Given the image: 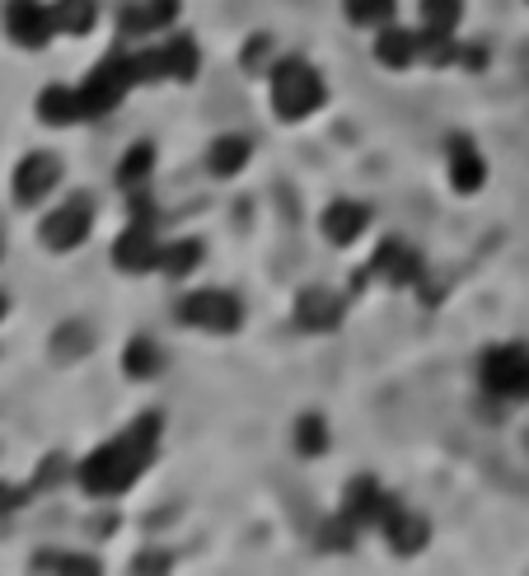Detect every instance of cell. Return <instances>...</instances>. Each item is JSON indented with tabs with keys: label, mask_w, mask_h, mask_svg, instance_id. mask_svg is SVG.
<instances>
[{
	"label": "cell",
	"mask_w": 529,
	"mask_h": 576,
	"mask_svg": "<svg viewBox=\"0 0 529 576\" xmlns=\"http://www.w3.org/2000/svg\"><path fill=\"white\" fill-rule=\"evenodd\" d=\"M155 441H160V417L141 412L123 436H113L108 446H99V450H94L89 460L81 464V488H85L89 496H117V492H127V488L146 473V464L155 460Z\"/></svg>",
	"instance_id": "obj_1"
},
{
	"label": "cell",
	"mask_w": 529,
	"mask_h": 576,
	"mask_svg": "<svg viewBox=\"0 0 529 576\" xmlns=\"http://www.w3.org/2000/svg\"><path fill=\"white\" fill-rule=\"evenodd\" d=\"M324 104V81L305 62H282L272 71V108H277L286 123H300Z\"/></svg>",
	"instance_id": "obj_2"
},
{
	"label": "cell",
	"mask_w": 529,
	"mask_h": 576,
	"mask_svg": "<svg viewBox=\"0 0 529 576\" xmlns=\"http://www.w3.org/2000/svg\"><path fill=\"white\" fill-rule=\"evenodd\" d=\"M136 85V71H131V56H108V62L94 66V75L85 81V108L89 117H99V113H113L117 104L127 98V90Z\"/></svg>",
	"instance_id": "obj_3"
},
{
	"label": "cell",
	"mask_w": 529,
	"mask_h": 576,
	"mask_svg": "<svg viewBox=\"0 0 529 576\" xmlns=\"http://www.w3.org/2000/svg\"><path fill=\"white\" fill-rule=\"evenodd\" d=\"M179 320L192 328H211V333H234L244 324V310L234 295L225 291H192L188 301H179Z\"/></svg>",
	"instance_id": "obj_4"
},
{
	"label": "cell",
	"mask_w": 529,
	"mask_h": 576,
	"mask_svg": "<svg viewBox=\"0 0 529 576\" xmlns=\"http://www.w3.org/2000/svg\"><path fill=\"white\" fill-rule=\"evenodd\" d=\"M483 385L501 399H529V352L525 347H493L483 356Z\"/></svg>",
	"instance_id": "obj_5"
},
{
	"label": "cell",
	"mask_w": 529,
	"mask_h": 576,
	"mask_svg": "<svg viewBox=\"0 0 529 576\" xmlns=\"http://www.w3.org/2000/svg\"><path fill=\"white\" fill-rule=\"evenodd\" d=\"M89 226H94V202L89 197H71L66 207H56L43 221V244L52 253H71L75 244H85Z\"/></svg>",
	"instance_id": "obj_6"
},
{
	"label": "cell",
	"mask_w": 529,
	"mask_h": 576,
	"mask_svg": "<svg viewBox=\"0 0 529 576\" xmlns=\"http://www.w3.org/2000/svg\"><path fill=\"white\" fill-rule=\"evenodd\" d=\"M56 184H62V160L47 150H38V155H29V160H19V169H14V202L38 207Z\"/></svg>",
	"instance_id": "obj_7"
},
{
	"label": "cell",
	"mask_w": 529,
	"mask_h": 576,
	"mask_svg": "<svg viewBox=\"0 0 529 576\" xmlns=\"http://www.w3.org/2000/svg\"><path fill=\"white\" fill-rule=\"evenodd\" d=\"M155 216H136L127 226V234L113 244V263L123 272H150L160 268V244H155Z\"/></svg>",
	"instance_id": "obj_8"
},
{
	"label": "cell",
	"mask_w": 529,
	"mask_h": 576,
	"mask_svg": "<svg viewBox=\"0 0 529 576\" xmlns=\"http://www.w3.org/2000/svg\"><path fill=\"white\" fill-rule=\"evenodd\" d=\"M6 24H10V38L19 48H43L52 38V10H43L38 0H10L6 10Z\"/></svg>",
	"instance_id": "obj_9"
},
{
	"label": "cell",
	"mask_w": 529,
	"mask_h": 576,
	"mask_svg": "<svg viewBox=\"0 0 529 576\" xmlns=\"http://www.w3.org/2000/svg\"><path fill=\"white\" fill-rule=\"evenodd\" d=\"M38 117L47 127H71V123H85L89 108H85V94L81 90H66V85H52L38 98Z\"/></svg>",
	"instance_id": "obj_10"
},
{
	"label": "cell",
	"mask_w": 529,
	"mask_h": 576,
	"mask_svg": "<svg viewBox=\"0 0 529 576\" xmlns=\"http://www.w3.org/2000/svg\"><path fill=\"white\" fill-rule=\"evenodd\" d=\"M296 324H300V328H315V333L338 328V324H342V301H338L332 291H324V286L300 291V301H296Z\"/></svg>",
	"instance_id": "obj_11"
},
{
	"label": "cell",
	"mask_w": 529,
	"mask_h": 576,
	"mask_svg": "<svg viewBox=\"0 0 529 576\" xmlns=\"http://www.w3.org/2000/svg\"><path fill=\"white\" fill-rule=\"evenodd\" d=\"M384 511H389V502L375 479H351L347 502H342V515H351V525H380Z\"/></svg>",
	"instance_id": "obj_12"
},
{
	"label": "cell",
	"mask_w": 529,
	"mask_h": 576,
	"mask_svg": "<svg viewBox=\"0 0 529 576\" xmlns=\"http://www.w3.org/2000/svg\"><path fill=\"white\" fill-rule=\"evenodd\" d=\"M370 276H384V282H394V286H408V282H417V276H422V263H417L413 249H403V244L389 240L375 258H370Z\"/></svg>",
	"instance_id": "obj_13"
},
{
	"label": "cell",
	"mask_w": 529,
	"mask_h": 576,
	"mask_svg": "<svg viewBox=\"0 0 529 576\" xmlns=\"http://www.w3.org/2000/svg\"><path fill=\"white\" fill-rule=\"evenodd\" d=\"M380 530L389 534V544H394V553H417V548L426 544V521H422V515H413V511L394 506V502H389V511H384Z\"/></svg>",
	"instance_id": "obj_14"
},
{
	"label": "cell",
	"mask_w": 529,
	"mask_h": 576,
	"mask_svg": "<svg viewBox=\"0 0 529 576\" xmlns=\"http://www.w3.org/2000/svg\"><path fill=\"white\" fill-rule=\"evenodd\" d=\"M483 174H487V165L474 150V142H468V136H455V142H449V178H455V188L459 192H478Z\"/></svg>",
	"instance_id": "obj_15"
},
{
	"label": "cell",
	"mask_w": 529,
	"mask_h": 576,
	"mask_svg": "<svg viewBox=\"0 0 529 576\" xmlns=\"http://www.w3.org/2000/svg\"><path fill=\"white\" fill-rule=\"evenodd\" d=\"M366 226H370V211L361 202H332L324 211V234H328L332 244H351Z\"/></svg>",
	"instance_id": "obj_16"
},
{
	"label": "cell",
	"mask_w": 529,
	"mask_h": 576,
	"mask_svg": "<svg viewBox=\"0 0 529 576\" xmlns=\"http://www.w3.org/2000/svg\"><path fill=\"white\" fill-rule=\"evenodd\" d=\"M173 14H179V0H136L123 14V24L127 33H155V29H169Z\"/></svg>",
	"instance_id": "obj_17"
},
{
	"label": "cell",
	"mask_w": 529,
	"mask_h": 576,
	"mask_svg": "<svg viewBox=\"0 0 529 576\" xmlns=\"http://www.w3.org/2000/svg\"><path fill=\"white\" fill-rule=\"evenodd\" d=\"M89 347H94L89 324H62V328L52 333V362H56V366L81 362V356H89Z\"/></svg>",
	"instance_id": "obj_18"
},
{
	"label": "cell",
	"mask_w": 529,
	"mask_h": 576,
	"mask_svg": "<svg viewBox=\"0 0 529 576\" xmlns=\"http://www.w3.org/2000/svg\"><path fill=\"white\" fill-rule=\"evenodd\" d=\"M94 19H99V10H94V0H56L52 6V24L56 33H89L94 29Z\"/></svg>",
	"instance_id": "obj_19"
},
{
	"label": "cell",
	"mask_w": 529,
	"mask_h": 576,
	"mask_svg": "<svg viewBox=\"0 0 529 576\" xmlns=\"http://www.w3.org/2000/svg\"><path fill=\"white\" fill-rule=\"evenodd\" d=\"M375 56H380L384 66H394V71L413 66V56H417V38H413V33H403V29H384V33L375 38Z\"/></svg>",
	"instance_id": "obj_20"
},
{
	"label": "cell",
	"mask_w": 529,
	"mask_h": 576,
	"mask_svg": "<svg viewBox=\"0 0 529 576\" xmlns=\"http://www.w3.org/2000/svg\"><path fill=\"white\" fill-rule=\"evenodd\" d=\"M211 174L215 178H230V174H240L244 165H248V142L244 136H221V142L211 146Z\"/></svg>",
	"instance_id": "obj_21"
},
{
	"label": "cell",
	"mask_w": 529,
	"mask_h": 576,
	"mask_svg": "<svg viewBox=\"0 0 529 576\" xmlns=\"http://www.w3.org/2000/svg\"><path fill=\"white\" fill-rule=\"evenodd\" d=\"M33 572H81V576H94L99 572V563L94 558H81V553H52V548H43V553H33V563H29Z\"/></svg>",
	"instance_id": "obj_22"
},
{
	"label": "cell",
	"mask_w": 529,
	"mask_h": 576,
	"mask_svg": "<svg viewBox=\"0 0 529 576\" xmlns=\"http://www.w3.org/2000/svg\"><path fill=\"white\" fill-rule=\"evenodd\" d=\"M165 75H173V81H192V75H198V48H192V38H169Z\"/></svg>",
	"instance_id": "obj_23"
},
{
	"label": "cell",
	"mask_w": 529,
	"mask_h": 576,
	"mask_svg": "<svg viewBox=\"0 0 529 576\" xmlns=\"http://www.w3.org/2000/svg\"><path fill=\"white\" fill-rule=\"evenodd\" d=\"M127 375L131 380H150L155 370H160V347L150 343V337H131V347H127Z\"/></svg>",
	"instance_id": "obj_24"
},
{
	"label": "cell",
	"mask_w": 529,
	"mask_h": 576,
	"mask_svg": "<svg viewBox=\"0 0 529 576\" xmlns=\"http://www.w3.org/2000/svg\"><path fill=\"white\" fill-rule=\"evenodd\" d=\"M198 263H202V244H198V240H179V244L160 249V268H165L169 276H188Z\"/></svg>",
	"instance_id": "obj_25"
},
{
	"label": "cell",
	"mask_w": 529,
	"mask_h": 576,
	"mask_svg": "<svg viewBox=\"0 0 529 576\" xmlns=\"http://www.w3.org/2000/svg\"><path fill=\"white\" fill-rule=\"evenodd\" d=\"M455 29H426L417 38V56H426L431 66H445V62H455V38H449Z\"/></svg>",
	"instance_id": "obj_26"
},
{
	"label": "cell",
	"mask_w": 529,
	"mask_h": 576,
	"mask_svg": "<svg viewBox=\"0 0 529 576\" xmlns=\"http://www.w3.org/2000/svg\"><path fill=\"white\" fill-rule=\"evenodd\" d=\"M296 446H300V454H324L328 450V427H324L319 412H305L296 422Z\"/></svg>",
	"instance_id": "obj_27"
},
{
	"label": "cell",
	"mask_w": 529,
	"mask_h": 576,
	"mask_svg": "<svg viewBox=\"0 0 529 576\" xmlns=\"http://www.w3.org/2000/svg\"><path fill=\"white\" fill-rule=\"evenodd\" d=\"M399 10V0H347V14L357 24H389Z\"/></svg>",
	"instance_id": "obj_28"
},
{
	"label": "cell",
	"mask_w": 529,
	"mask_h": 576,
	"mask_svg": "<svg viewBox=\"0 0 529 576\" xmlns=\"http://www.w3.org/2000/svg\"><path fill=\"white\" fill-rule=\"evenodd\" d=\"M155 169V146H131V155H127V160H123V169H117V178H123V184L127 188H136V184H141V178Z\"/></svg>",
	"instance_id": "obj_29"
},
{
	"label": "cell",
	"mask_w": 529,
	"mask_h": 576,
	"mask_svg": "<svg viewBox=\"0 0 529 576\" xmlns=\"http://www.w3.org/2000/svg\"><path fill=\"white\" fill-rule=\"evenodd\" d=\"M459 14H464L459 0H422V19H426V29H455V24H459Z\"/></svg>",
	"instance_id": "obj_30"
},
{
	"label": "cell",
	"mask_w": 529,
	"mask_h": 576,
	"mask_svg": "<svg viewBox=\"0 0 529 576\" xmlns=\"http://www.w3.org/2000/svg\"><path fill=\"white\" fill-rule=\"evenodd\" d=\"M324 548H351V515H342V521H328Z\"/></svg>",
	"instance_id": "obj_31"
},
{
	"label": "cell",
	"mask_w": 529,
	"mask_h": 576,
	"mask_svg": "<svg viewBox=\"0 0 529 576\" xmlns=\"http://www.w3.org/2000/svg\"><path fill=\"white\" fill-rule=\"evenodd\" d=\"M62 473H66V460H62V454H52V460L43 464V469H38V479H33V492H47L56 479H62Z\"/></svg>",
	"instance_id": "obj_32"
},
{
	"label": "cell",
	"mask_w": 529,
	"mask_h": 576,
	"mask_svg": "<svg viewBox=\"0 0 529 576\" xmlns=\"http://www.w3.org/2000/svg\"><path fill=\"white\" fill-rule=\"evenodd\" d=\"M29 502V488H14V483H0V515H10Z\"/></svg>",
	"instance_id": "obj_33"
},
{
	"label": "cell",
	"mask_w": 529,
	"mask_h": 576,
	"mask_svg": "<svg viewBox=\"0 0 529 576\" xmlns=\"http://www.w3.org/2000/svg\"><path fill=\"white\" fill-rule=\"evenodd\" d=\"M131 567H136V572H165L169 558H165V553H141V558H136Z\"/></svg>",
	"instance_id": "obj_34"
},
{
	"label": "cell",
	"mask_w": 529,
	"mask_h": 576,
	"mask_svg": "<svg viewBox=\"0 0 529 576\" xmlns=\"http://www.w3.org/2000/svg\"><path fill=\"white\" fill-rule=\"evenodd\" d=\"M263 56H267V38L258 33V38H253V43H248V52H244V62H248V66H258Z\"/></svg>",
	"instance_id": "obj_35"
},
{
	"label": "cell",
	"mask_w": 529,
	"mask_h": 576,
	"mask_svg": "<svg viewBox=\"0 0 529 576\" xmlns=\"http://www.w3.org/2000/svg\"><path fill=\"white\" fill-rule=\"evenodd\" d=\"M0 320H6V295H0Z\"/></svg>",
	"instance_id": "obj_36"
},
{
	"label": "cell",
	"mask_w": 529,
	"mask_h": 576,
	"mask_svg": "<svg viewBox=\"0 0 529 576\" xmlns=\"http://www.w3.org/2000/svg\"><path fill=\"white\" fill-rule=\"evenodd\" d=\"M0 253H6V234H0Z\"/></svg>",
	"instance_id": "obj_37"
}]
</instances>
